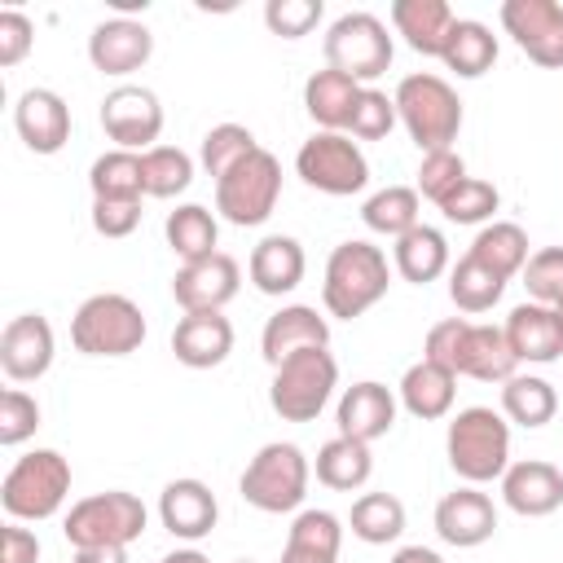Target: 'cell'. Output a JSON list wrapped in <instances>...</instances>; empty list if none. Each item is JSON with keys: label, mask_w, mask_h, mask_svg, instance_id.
Returning a JSON list of instances; mask_svg holds the SVG:
<instances>
[{"label": "cell", "mask_w": 563, "mask_h": 563, "mask_svg": "<svg viewBox=\"0 0 563 563\" xmlns=\"http://www.w3.org/2000/svg\"><path fill=\"white\" fill-rule=\"evenodd\" d=\"M440 62H444L457 79H479V75L493 70V62H497V35H493L484 22H475V18H457L453 31H449V40H444Z\"/></svg>", "instance_id": "32"}, {"label": "cell", "mask_w": 563, "mask_h": 563, "mask_svg": "<svg viewBox=\"0 0 563 563\" xmlns=\"http://www.w3.org/2000/svg\"><path fill=\"white\" fill-rule=\"evenodd\" d=\"M523 286L532 295V303L554 308L563 299V246H541L537 255H528L523 264Z\"/></svg>", "instance_id": "46"}, {"label": "cell", "mask_w": 563, "mask_h": 563, "mask_svg": "<svg viewBox=\"0 0 563 563\" xmlns=\"http://www.w3.org/2000/svg\"><path fill=\"white\" fill-rule=\"evenodd\" d=\"M444 453H449V466L475 488L488 484V479H501L506 466H510V422H506V413H497L488 405L457 409L449 431H444Z\"/></svg>", "instance_id": "3"}, {"label": "cell", "mask_w": 563, "mask_h": 563, "mask_svg": "<svg viewBox=\"0 0 563 563\" xmlns=\"http://www.w3.org/2000/svg\"><path fill=\"white\" fill-rule=\"evenodd\" d=\"M554 321H559V330H563V299L554 303Z\"/></svg>", "instance_id": "56"}, {"label": "cell", "mask_w": 563, "mask_h": 563, "mask_svg": "<svg viewBox=\"0 0 563 563\" xmlns=\"http://www.w3.org/2000/svg\"><path fill=\"white\" fill-rule=\"evenodd\" d=\"M13 128L31 154H57L70 141V106L53 88H26L13 106Z\"/></svg>", "instance_id": "20"}, {"label": "cell", "mask_w": 563, "mask_h": 563, "mask_svg": "<svg viewBox=\"0 0 563 563\" xmlns=\"http://www.w3.org/2000/svg\"><path fill=\"white\" fill-rule=\"evenodd\" d=\"M40 559V537L22 523L4 528V563H35Z\"/></svg>", "instance_id": "51"}, {"label": "cell", "mask_w": 563, "mask_h": 563, "mask_svg": "<svg viewBox=\"0 0 563 563\" xmlns=\"http://www.w3.org/2000/svg\"><path fill=\"white\" fill-rule=\"evenodd\" d=\"M158 563H211L202 550H172V554H163Z\"/></svg>", "instance_id": "55"}, {"label": "cell", "mask_w": 563, "mask_h": 563, "mask_svg": "<svg viewBox=\"0 0 563 563\" xmlns=\"http://www.w3.org/2000/svg\"><path fill=\"white\" fill-rule=\"evenodd\" d=\"M31 44H35L31 18L18 13V9H4V13H0V66H4V70L18 66V62L31 53Z\"/></svg>", "instance_id": "50"}, {"label": "cell", "mask_w": 563, "mask_h": 563, "mask_svg": "<svg viewBox=\"0 0 563 563\" xmlns=\"http://www.w3.org/2000/svg\"><path fill=\"white\" fill-rule=\"evenodd\" d=\"M466 255L479 260L484 268H493L501 282H510V277L523 273V264H528V233H523L515 220H493V224H484V229L475 233V242H471Z\"/></svg>", "instance_id": "33"}, {"label": "cell", "mask_w": 563, "mask_h": 563, "mask_svg": "<svg viewBox=\"0 0 563 563\" xmlns=\"http://www.w3.org/2000/svg\"><path fill=\"white\" fill-rule=\"evenodd\" d=\"M453 396H457V374L444 369V365H435V361H427V356L413 361L405 369V378H400V405L413 418H422V422L444 418L453 409Z\"/></svg>", "instance_id": "29"}, {"label": "cell", "mask_w": 563, "mask_h": 563, "mask_svg": "<svg viewBox=\"0 0 563 563\" xmlns=\"http://www.w3.org/2000/svg\"><path fill=\"white\" fill-rule=\"evenodd\" d=\"M70 343L84 356H128L145 343V317L128 295H88L70 317Z\"/></svg>", "instance_id": "8"}, {"label": "cell", "mask_w": 563, "mask_h": 563, "mask_svg": "<svg viewBox=\"0 0 563 563\" xmlns=\"http://www.w3.org/2000/svg\"><path fill=\"white\" fill-rule=\"evenodd\" d=\"M361 220H365L369 233H383V238H391V242L405 238L409 229L422 224V220H418V189H409V185H387V189L369 194L365 207H361Z\"/></svg>", "instance_id": "38"}, {"label": "cell", "mask_w": 563, "mask_h": 563, "mask_svg": "<svg viewBox=\"0 0 563 563\" xmlns=\"http://www.w3.org/2000/svg\"><path fill=\"white\" fill-rule=\"evenodd\" d=\"M101 128L114 141V150H132L145 154L154 150L158 132H163V106L150 88L141 84H119L114 92H106L101 101Z\"/></svg>", "instance_id": "13"}, {"label": "cell", "mask_w": 563, "mask_h": 563, "mask_svg": "<svg viewBox=\"0 0 563 563\" xmlns=\"http://www.w3.org/2000/svg\"><path fill=\"white\" fill-rule=\"evenodd\" d=\"M145 501L128 488H106V493H92V497H79L70 510H66V523H62V537L75 545V550H97V545H132L141 532H145Z\"/></svg>", "instance_id": "6"}, {"label": "cell", "mask_w": 563, "mask_h": 563, "mask_svg": "<svg viewBox=\"0 0 563 563\" xmlns=\"http://www.w3.org/2000/svg\"><path fill=\"white\" fill-rule=\"evenodd\" d=\"M391 286V268L387 255L374 242H339L325 260V282H321V303L330 317L352 321L361 312H369Z\"/></svg>", "instance_id": "2"}, {"label": "cell", "mask_w": 563, "mask_h": 563, "mask_svg": "<svg viewBox=\"0 0 563 563\" xmlns=\"http://www.w3.org/2000/svg\"><path fill=\"white\" fill-rule=\"evenodd\" d=\"M308 475H312V466H308L303 449L290 440H273L246 462L238 488L255 510L286 515V510H299V501L308 497Z\"/></svg>", "instance_id": "7"}, {"label": "cell", "mask_w": 563, "mask_h": 563, "mask_svg": "<svg viewBox=\"0 0 563 563\" xmlns=\"http://www.w3.org/2000/svg\"><path fill=\"white\" fill-rule=\"evenodd\" d=\"M365 84L347 79L343 70H317L308 75L303 84V110L312 123H321V132H343L352 123V110H356V97H361Z\"/></svg>", "instance_id": "28"}, {"label": "cell", "mask_w": 563, "mask_h": 563, "mask_svg": "<svg viewBox=\"0 0 563 563\" xmlns=\"http://www.w3.org/2000/svg\"><path fill=\"white\" fill-rule=\"evenodd\" d=\"M501 290H506V282H501L493 268H484L479 260H471V255H462V260L449 268V299H453L462 312H488V308L501 299Z\"/></svg>", "instance_id": "39"}, {"label": "cell", "mask_w": 563, "mask_h": 563, "mask_svg": "<svg viewBox=\"0 0 563 563\" xmlns=\"http://www.w3.org/2000/svg\"><path fill=\"white\" fill-rule=\"evenodd\" d=\"M238 563H255V559H238Z\"/></svg>", "instance_id": "57"}, {"label": "cell", "mask_w": 563, "mask_h": 563, "mask_svg": "<svg viewBox=\"0 0 563 563\" xmlns=\"http://www.w3.org/2000/svg\"><path fill=\"white\" fill-rule=\"evenodd\" d=\"M88 189H92V198L141 202V198H145V167H141V154H132V150H110V154L92 158V167H88Z\"/></svg>", "instance_id": "35"}, {"label": "cell", "mask_w": 563, "mask_h": 563, "mask_svg": "<svg viewBox=\"0 0 563 563\" xmlns=\"http://www.w3.org/2000/svg\"><path fill=\"white\" fill-rule=\"evenodd\" d=\"M501 330H506L510 352L528 365H550L563 356V330L554 321V308H545V303H532V299L515 303Z\"/></svg>", "instance_id": "25"}, {"label": "cell", "mask_w": 563, "mask_h": 563, "mask_svg": "<svg viewBox=\"0 0 563 563\" xmlns=\"http://www.w3.org/2000/svg\"><path fill=\"white\" fill-rule=\"evenodd\" d=\"M172 352L189 369H216L233 352V325L224 312H185L172 330Z\"/></svg>", "instance_id": "23"}, {"label": "cell", "mask_w": 563, "mask_h": 563, "mask_svg": "<svg viewBox=\"0 0 563 563\" xmlns=\"http://www.w3.org/2000/svg\"><path fill=\"white\" fill-rule=\"evenodd\" d=\"M501 501L523 519L554 515L563 506V471L554 462H541V457L510 462L501 475Z\"/></svg>", "instance_id": "19"}, {"label": "cell", "mask_w": 563, "mask_h": 563, "mask_svg": "<svg viewBox=\"0 0 563 563\" xmlns=\"http://www.w3.org/2000/svg\"><path fill=\"white\" fill-rule=\"evenodd\" d=\"M303 268H308L303 246H299L290 233H268V238L251 251V264H246L255 290H264V295H290V290L303 282Z\"/></svg>", "instance_id": "27"}, {"label": "cell", "mask_w": 563, "mask_h": 563, "mask_svg": "<svg viewBox=\"0 0 563 563\" xmlns=\"http://www.w3.org/2000/svg\"><path fill=\"white\" fill-rule=\"evenodd\" d=\"M53 352H57V339H53V325L48 317L40 312H22L4 325L0 334V369L13 378V383H35L48 374L53 365Z\"/></svg>", "instance_id": "16"}, {"label": "cell", "mask_w": 563, "mask_h": 563, "mask_svg": "<svg viewBox=\"0 0 563 563\" xmlns=\"http://www.w3.org/2000/svg\"><path fill=\"white\" fill-rule=\"evenodd\" d=\"M145 167V198H176L194 185V158L180 145H154L141 154Z\"/></svg>", "instance_id": "40"}, {"label": "cell", "mask_w": 563, "mask_h": 563, "mask_svg": "<svg viewBox=\"0 0 563 563\" xmlns=\"http://www.w3.org/2000/svg\"><path fill=\"white\" fill-rule=\"evenodd\" d=\"M396 119H400V114H396V97H387L383 88H361L347 132H352L356 141H383V136L396 128Z\"/></svg>", "instance_id": "45"}, {"label": "cell", "mask_w": 563, "mask_h": 563, "mask_svg": "<svg viewBox=\"0 0 563 563\" xmlns=\"http://www.w3.org/2000/svg\"><path fill=\"white\" fill-rule=\"evenodd\" d=\"M457 13L444 0H396L391 4V26L396 35H405V44L422 57H440L444 40L453 31Z\"/></svg>", "instance_id": "26"}, {"label": "cell", "mask_w": 563, "mask_h": 563, "mask_svg": "<svg viewBox=\"0 0 563 563\" xmlns=\"http://www.w3.org/2000/svg\"><path fill=\"white\" fill-rule=\"evenodd\" d=\"M66 493H70V462L57 449H31L9 466L0 484V506L13 523H40L62 510Z\"/></svg>", "instance_id": "4"}, {"label": "cell", "mask_w": 563, "mask_h": 563, "mask_svg": "<svg viewBox=\"0 0 563 563\" xmlns=\"http://www.w3.org/2000/svg\"><path fill=\"white\" fill-rule=\"evenodd\" d=\"M141 224V202L123 198H92V229L101 238H128Z\"/></svg>", "instance_id": "49"}, {"label": "cell", "mask_w": 563, "mask_h": 563, "mask_svg": "<svg viewBox=\"0 0 563 563\" xmlns=\"http://www.w3.org/2000/svg\"><path fill=\"white\" fill-rule=\"evenodd\" d=\"M501 413L519 427H545L559 413V396L541 374H515L501 383Z\"/></svg>", "instance_id": "36"}, {"label": "cell", "mask_w": 563, "mask_h": 563, "mask_svg": "<svg viewBox=\"0 0 563 563\" xmlns=\"http://www.w3.org/2000/svg\"><path fill=\"white\" fill-rule=\"evenodd\" d=\"M334 387H339L334 356L325 347H308V352H299V356H290V361H282L273 369L268 405L286 422H312L325 409V400H330Z\"/></svg>", "instance_id": "9"}, {"label": "cell", "mask_w": 563, "mask_h": 563, "mask_svg": "<svg viewBox=\"0 0 563 563\" xmlns=\"http://www.w3.org/2000/svg\"><path fill=\"white\" fill-rule=\"evenodd\" d=\"M391 260H396V273L405 282L427 286V282H435L449 268V238L440 229H431V224H418L405 238H396Z\"/></svg>", "instance_id": "31"}, {"label": "cell", "mask_w": 563, "mask_h": 563, "mask_svg": "<svg viewBox=\"0 0 563 563\" xmlns=\"http://www.w3.org/2000/svg\"><path fill=\"white\" fill-rule=\"evenodd\" d=\"M462 180H466V163H462L457 150H431V154H422V163H418V194L422 198H431L440 207Z\"/></svg>", "instance_id": "44"}, {"label": "cell", "mask_w": 563, "mask_h": 563, "mask_svg": "<svg viewBox=\"0 0 563 563\" xmlns=\"http://www.w3.org/2000/svg\"><path fill=\"white\" fill-rule=\"evenodd\" d=\"M260 150V141H255V132L251 128H242V123H216L207 136H202V167H207V176H229L242 158H251Z\"/></svg>", "instance_id": "41"}, {"label": "cell", "mask_w": 563, "mask_h": 563, "mask_svg": "<svg viewBox=\"0 0 563 563\" xmlns=\"http://www.w3.org/2000/svg\"><path fill=\"white\" fill-rule=\"evenodd\" d=\"M325 66L343 70L347 79L369 88V79H378L391 66V35H387V26L374 13H365V9L334 18L330 31H325Z\"/></svg>", "instance_id": "11"}, {"label": "cell", "mask_w": 563, "mask_h": 563, "mask_svg": "<svg viewBox=\"0 0 563 563\" xmlns=\"http://www.w3.org/2000/svg\"><path fill=\"white\" fill-rule=\"evenodd\" d=\"M391 563H444V559L435 550H427V545H405V550L391 554Z\"/></svg>", "instance_id": "53"}, {"label": "cell", "mask_w": 563, "mask_h": 563, "mask_svg": "<svg viewBox=\"0 0 563 563\" xmlns=\"http://www.w3.org/2000/svg\"><path fill=\"white\" fill-rule=\"evenodd\" d=\"M396 114L409 132V141L431 154V150H453L457 132H462V101L457 92L431 75V70H418V75H405L400 88H396Z\"/></svg>", "instance_id": "5"}, {"label": "cell", "mask_w": 563, "mask_h": 563, "mask_svg": "<svg viewBox=\"0 0 563 563\" xmlns=\"http://www.w3.org/2000/svg\"><path fill=\"white\" fill-rule=\"evenodd\" d=\"M282 563H339L330 554H317V550H299V545H286L282 550Z\"/></svg>", "instance_id": "54"}, {"label": "cell", "mask_w": 563, "mask_h": 563, "mask_svg": "<svg viewBox=\"0 0 563 563\" xmlns=\"http://www.w3.org/2000/svg\"><path fill=\"white\" fill-rule=\"evenodd\" d=\"M295 172L303 176V185H312L330 198H347L369 185V163H365L361 145L343 132H312L295 154Z\"/></svg>", "instance_id": "12"}, {"label": "cell", "mask_w": 563, "mask_h": 563, "mask_svg": "<svg viewBox=\"0 0 563 563\" xmlns=\"http://www.w3.org/2000/svg\"><path fill=\"white\" fill-rule=\"evenodd\" d=\"M286 545H299V550H317V554L339 559L343 523L330 510H299L295 523H290V532H286Z\"/></svg>", "instance_id": "43"}, {"label": "cell", "mask_w": 563, "mask_h": 563, "mask_svg": "<svg viewBox=\"0 0 563 563\" xmlns=\"http://www.w3.org/2000/svg\"><path fill=\"white\" fill-rule=\"evenodd\" d=\"M150 53H154V35L136 18H106L88 35V62L101 75H132L150 62Z\"/></svg>", "instance_id": "18"}, {"label": "cell", "mask_w": 563, "mask_h": 563, "mask_svg": "<svg viewBox=\"0 0 563 563\" xmlns=\"http://www.w3.org/2000/svg\"><path fill=\"white\" fill-rule=\"evenodd\" d=\"M277 198H282V163L264 145L251 158H242L229 176L216 180V211L238 229L264 224L273 216Z\"/></svg>", "instance_id": "10"}, {"label": "cell", "mask_w": 563, "mask_h": 563, "mask_svg": "<svg viewBox=\"0 0 563 563\" xmlns=\"http://www.w3.org/2000/svg\"><path fill=\"white\" fill-rule=\"evenodd\" d=\"M435 532H440L444 545H457V550L484 545L497 532V506H493V497L479 493L475 484L444 493L440 506H435Z\"/></svg>", "instance_id": "17"}, {"label": "cell", "mask_w": 563, "mask_h": 563, "mask_svg": "<svg viewBox=\"0 0 563 563\" xmlns=\"http://www.w3.org/2000/svg\"><path fill=\"white\" fill-rule=\"evenodd\" d=\"M317 479L334 493H356L369 475H374V453L365 440H352V435H334L317 449Z\"/></svg>", "instance_id": "30"}, {"label": "cell", "mask_w": 563, "mask_h": 563, "mask_svg": "<svg viewBox=\"0 0 563 563\" xmlns=\"http://www.w3.org/2000/svg\"><path fill=\"white\" fill-rule=\"evenodd\" d=\"M158 519L172 537L180 541H202L216 519H220V506H216V493L202 484V479H172L163 493H158Z\"/></svg>", "instance_id": "22"}, {"label": "cell", "mask_w": 563, "mask_h": 563, "mask_svg": "<svg viewBox=\"0 0 563 563\" xmlns=\"http://www.w3.org/2000/svg\"><path fill=\"white\" fill-rule=\"evenodd\" d=\"M264 22H268L273 35L299 40L321 22V0H268L264 4Z\"/></svg>", "instance_id": "48"}, {"label": "cell", "mask_w": 563, "mask_h": 563, "mask_svg": "<svg viewBox=\"0 0 563 563\" xmlns=\"http://www.w3.org/2000/svg\"><path fill=\"white\" fill-rule=\"evenodd\" d=\"M352 537L365 545H387L405 532V501L396 493H361L352 501Z\"/></svg>", "instance_id": "37"}, {"label": "cell", "mask_w": 563, "mask_h": 563, "mask_svg": "<svg viewBox=\"0 0 563 563\" xmlns=\"http://www.w3.org/2000/svg\"><path fill=\"white\" fill-rule=\"evenodd\" d=\"M242 286V268L233 255L216 251L207 260H194V264H180L176 277H172V299L185 308V312H220Z\"/></svg>", "instance_id": "15"}, {"label": "cell", "mask_w": 563, "mask_h": 563, "mask_svg": "<svg viewBox=\"0 0 563 563\" xmlns=\"http://www.w3.org/2000/svg\"><path fill=\"white\" fill-rule=\"evenodd\" d=\"M308 347H330V321L308 308V303H286L282 312H273L264 321V334H260V352L264 361L277 369L282 361L308 352Z\"/></svg>", "instance_id": "21"}, {"label": "cell", "mask_w": 563, "mask_h": 563, "mask_svg": "<svg viewBox=\"0 0 563 563\" xmlns=\"http://www.w3.org/2000/svg\"><path fill=\"white\" fill-rule=\"evenodd\" d=\"M422 356L453 369L457 378L466 374V378H479V383H506V378L519 374V356L510 352L506 330L501 325H475L466 317L435 321L427 330Z\"/></svg>", "instance_id": "1"}, {"label": "cell", "mask_w": 563, "mask_h": 563, "mask_svg": "<svg viewBox=\"0 0 563 563\" xmlns=\"http://www.w3.org/2000/svg\"><path fill=\"white\" fill-rule=\"evenodd\" d=\"M334 422H339V435H352V440H365V444L383 440L391 431V422H396V396H391V387H383L374 378L352 383L339 396Z\"/></svg>", "instance_id": "24"}, {"label": "cell", "mask_w": 563, "mask_h": 563, "mask_svg": "<svg viewBox=\"0 0 563 563\" xmlns=\"http://www.w3.org/2000/svg\"><path fill=\"white\" fill-rule=\"evenodd\" d=\"M506 35L545 70H563V4L559 0H506Z\"/></svg>", "instance_id": "14"}, {"label": "cell", "mask_w": 563, "mask_h": 563, "mask_svg": "<svg viewBox=\"0 0 563 563\" xmlns=\"http://www.w3.org/2000/svg\"><path fill=\"white\" fill-rule=\"evenodd\" d=\"M35 427H40V400L26 396L22 387H9L0 396V444L18 449V444H26L35 435Z\"/></svg>", "instance_id": "47"}, {"label": "cell", "mask_w": 563, "mask_h": 563, "mask_svg": "<svg viewBox=\"0 0 563 563\" xmlns=\"http://www.w3.org/2000/svg\"><path fill=\"white\" fill-rule=\"evenodd\" d=\"M163 233H167V246L180 255V264H194V260L216 255V242H220V224H216V216H211L207 207H198V202L176 207V211L167 216Z\"/></svg>", "instance_id": "34"}, {"label": "cell", "mask_w": 563, "mask_h": 563, "mask_svg": "<svg viewBox=\"0 0 563 563\" xmlns=\"http://www.w3.org/2000/svg\"><path fill=\"white\" fill-rule=\"evenodd\" d=\"M497 207H501V194H497L488 180H479V176H466V180L440 202L444 220H453V224H484V220H493Z\"/></svg>", "instance_id": "42"}, {"label": "cell", "mask_w": 563, "mask_h": 563, "mask_svg": "<svg viewBox=\"0 0 563 563\" xmlns=\"http://www.w3.org/2000/svg\"><path fill=\"white\" fill-rule=\"evenodd\" d=\"M75 563H128L123 545H97V550H75Z\"/></svg>", "instance_id": "52"}]
</instances>
